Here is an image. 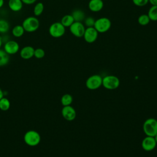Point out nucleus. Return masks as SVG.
Returning <instances> with one entry per match:
<instances>
[{"instance_id":"8","label":"nucleus","mask_w":157,"mask_h":157,"mask_svg":"<svg viewBox=\"0 0 157 157\" xmlns=\"http://www.w3.org/2000/svg\"><path fill=\"white\" fill-rule=\"evenodd\" d=\"M85 29L84 24L80 21H74L69 27L70 32L76 37H83Z\"/></svg>"},{"instance_id":"24","label":"nucleus","mask_w":157,"mask_h":157,"mask_svg":"<svg viewBox=\"0 0 157 157\" xmlns=\"http://www.w3.org/2000/svg\"><path fill=\"white\" fill-rule=\"evenodd\" d=\"M137 21L140 25L146 26L150 23V20L147 14H142L138 17Z\"/></svg>"},{"instance_id":"32","label":"nucleus","mask_w":157,"mask_h":157,"mask_svg":"<svg viewBox=\"0 0 157 157\" xmlns=\"http://www.w3.org/2000/svg\"><path fill=\"white\" fill-rule=\"evenodd\" d=\"M4 5V0H0V8H1Z\"/></svg>"},{"instance_id":"3","label":"nucleus","mask_w":157,"mask_h":157,"mask_svg":"<svg viewBox=\"0 0 157 157\" xmlns=\"http://www.w3.org/2000/svg\"><path fill=\"white\" fill-rule=\"evenodd\" d=\"M111 25V21L109 18L107 17H101L96 20L94 28L98 33H104L110 29Z\"/></svg>"},{"instance_id":"31","label":"nucleus","mask_w":157,"mask_h":157,"mask_svg":"<svg viewBox=\"0 0 157 157\" xmlns=\"http://www.w3.org/2000/svg\"><path fill=\"white\" fill-rule=\"evenodd\" d=\"M3 96H4V93L2 91V90L0 88V99L3 98Z\"/></svg>"},{"instance_id":"28","label":"nucleus","mask_w":157,"mask_h":157,"mask_svg":"<svg viewBox=\"0 0 157 157\" xmlns=\"http://www.w3.org/2000/svg\"><path fill=\"white\" fill-rule=\"evenodd\" d=\"M133 4L138 7H143L148 3V0H132Z\"/></svg>"},{"instance_id":"20","label":"nucleus","mask_w":157,"mask_h":157,"mask_svg":"<svg viewBox=\"0 0 157 157\" xmlns=\"http://www.w3.org/2000/svg\"><path fill=\"white\" fill-rule=\"evenodd\" d=\"M147 15L150 18V21H157V6H151L148 9Z\"/></svg>"},{"instance_id":"34","label":"nucleus","mask_w":157,"mask_h":157,"mask_svg":"<svg viewBox=\"0 0 157 157\" xmlns=\"http://www.w3.org/2000/svg\"><path fill=\"white\" fill-rule=\"evenodd\" d=\"M2 44V39H1V38L0 37V48H1V47Z\"/></svg>"},{"instance_id":"10","label":"nucleus","mask_w":157,"mask_h":157,"mask_svg":"<svg viewBox=\"0 0 157 157\" xmlns=\"http://www.w3.org/2000/svg\"><path fill=\"white\" fill-rule=\"evenodd\" d=\"M20 49L19 44L15 40H8L4 46V51L9 55H14L17 53Z\"/></svg>"},{"instance_id":"26","label":"nucleus","mask_w":157,"mask_h":157,"mask_svg":"<svg viewBox=\"0 0 157 157\" xmlns=\"http://www.w3.org/2000/svg\"><path fill=\"white\" fill-rule=\"evenodd\" d=\"M83 21H84L85 26H86V28H88V27H94L96 20L92 17H86Z\"/></svg>"},{"instance_id":"13","label":"nucleus","mask_w":157,"mask_h":157,"mask_svg":"<svg viewBox=\"0 0 157 157\" xmlns=\"http://www.w3.org/2000/svg\"><path fill=\"white\" fill-rule=\"evenodd\" d=\"M88 9L93 12H98L101 11L104 7V2L102 0H90L88 4Z\"/></svg>"},{"instance_id":"14","label":"nucleus","mask_w":157,"mask_h":157,"mask_svg":"<svg viewBox=\"0 0 157 157\" xmlns=\"http://www.w3.org/2000/svg\"><path fill=\"white\" fill-rule=\"evenodd\" d=\"M34 48L31 46H25L23 47L20 52V56L24 59H29L34 56Z\"/></svg>"},{"instance_id":"21","label":"nucleus","mask_w":157,"mask_h":157,"mask_svg":"<svg viewBox=\"0 0 157 157\" xmlns=\"http://www.w3.org/2000/svg\"><path fill=\"white\" fill-rule=\"evenodd\" d=\"M10 25L5 19H0V33L4 34L9 31Z\"/></svg>"},{"instance_id":"33","label":"nucleus","mask_w":157,"mask_h":157,"mask_svg":"<svg viewBox=\"0 0 157 157\" xmlns=\"http://www.w3.org/2000/svg\"><path fill=\"white\" fill-rule=\"evenodd\" d=\"M154 138H155V141H156V142L157 144V134L154 136Z\"/></svg>"},{"instance_id":"23","label":"nucleus","mask_w":157,"mask_h":157,"mask_svg":"<svg viewBox=\"0 0 157 157\" xmlns=\"http://www.w3.org/2000/svg\"><path fill=\"white\" fill-rule=\"evenodd\" d=\"M44 10V5L42 2H37L34 7L33 13L36 17L40 16Z\"/></svg>"},{"instance_id":"29","label":"nucleus","mask_w":157,"mask_h":157,"mask_svg":"<svg viewBox=\"0 0 157 157\" xmlns=\"http://www.w3.org/2000/svg\"><path fill=\"white\" fill-rule=\"evenodd\" d=\"M23 4H27V5H30V4H33L34 2H36V1L37 0H21Z\"/></svg>"},{"instance_id":"30","label":"nucleus","mask_w":157,"mask_h":157,"mask_svg":"<svg viewBox=\"0 0 157 157\" xmlns=\"http://www.w3.org/2000/svg\"><path fill=\"white\" fill-rule=\"evenodd\" d=\"M148 2L151 6H157V0H148Z\"/></svg>"},{"instance_id":"25","label":"nucleus","mask_w":157,"mask_h":157,"mask_svg":"<svg viewBox=\"0 0 157 157\" xmlns=\"http://www.w3.org/2000/svg\"><path fill=\"white\" fill-rule=\"evenodd\" d=\"M10 103L6 98H2L0 99V109L2 111H6L10 108Z\"/></svg>"},{"instance_id":"2","label":"nucleus","mask_w":157,"mask_h":157,"mask_svg":"<svg viewBox=\"0 0 157 157\" xmlns=\"http://www.w3.org/2000/svg\"><path fill=\"white\" fill-rule=\"evenodd\" d=\"M25 31L33 33L38 29L40 25L39 20L36 17H28L26 18L21 25Z\"/></svg>"},{"instance_id":"17","label":"nucleus","mask_w":157,"mask_h":157,"mask_svg":"<svg viewBox=\"0 0 157 157\" xmlns=\"http://www.w3.org/2000/svg\"><path fill=\"white\" fill-rule=\"evenodd\" d=\"M61 24L65 27H70L71 25L74 22V20L71 14H67L63 16L61 20Z\"/></svg>"},{"instance_id":"7","label":"nucleus","mask_w":157,"mask_h":157,"mask_svg":"<svg viewBox=\"0 0 157 157\" xmlns=\"http://www.w3.org/2000/svg\"><path fill=\"white\" fill-rule=\"evenodd\" d=\"M102 78L98 74L90 76L86 80L85 85L88 89L94 90L99 88L102 85Z\"/></svg>"},{"instance_id":"12","label":"nucleus","mask_w":157,"mask_h":157,"mask_svg":"<svg viewBox=\"0 0 157 157\" xmlns=\"http://www.w3.org/2000/svg\"><path fill=\"white\" fill-rule=\"evenodd\" d=\"M61 114L63 118L67 121H72L76 117V112L71 105L63 106L61 110Z\"/></svg>"},{"instance_id":"22","label":"nucleus","mask_w":157,"mask_h":157,"mask_svg":"<svg viewBox=\"0 0 157 157\" xmlns=\"http://www.w3.org/2000/svg\"><path fill=\"white\" fill-rule=\"evenodd\" d=\"M73 101L72 96L69 94H65L61 98V102L63 106L70 105Z\"/></svg>"},{"instance_id":"35","label":"nucleus","mask_w":157,"mask_h":157,"mask_svg":"<svg viewBox=\"0 0 157 157\" xmlns=\"http://www.w3.org/2000/svg\"><path fill=\"white\" fill-rule=\"evenodd\" d=\"M0 19H1V18H0Z\"/></svg>"},{"instance_id":"27","label":"nucleus","mask_w":157,"mask_h":157,"mask_svg":"<svg viewBox=\"0 0 157 157\" xmlns=\"http://www.w3.org/2000/svg\"><path fill=\"white\" fill-rule=\"evenodd\" d=\"M45 56V51L41 48H37L34 49V56L37 59H41Z\"/></svg>"},{"instance_id":"5","label":"nucleus","mask_w":157,"mask_h":157,"mask_svg":"<svg viewBox=\"0 0 157 157\" xmlns=\"http://www.w3.org/2000/svg\"><path fill=\"white\" fill-rule=\"evenodd\" d=\"M102 85L107 90H114L117 88L120 85L119 78L115 75H106L102 78Z\"/></svg>"},{"instance_id":"4","label":"nucleus","mask_w":157,"mask_h":157,"mask_svg":"<svg viewBox=\"0 0 157 157\" xmlns=\"http://www.w3.org/2000/svg\"><path fill=\"white\" fill-rule=\"evenodd\" d=\"M24 141L29 146L34 147L40 142V136L36 131L29 130L24 136Z\"/></svg>"},{"instance_id":"16","label":"nucleus","mask_w":157,"mask_h":157,"mask_svg":"<svg viewBox=\"0 0 157 157\" xmlns=\"http://www.w3.org/2000/svg\"><path fill=\"white\" fill-rule=\"evenodd\" d=\"M71 15L72 16L74 21L82 22L85 18V14L81 9H75L72 11Z\"/></svg>"},{"instance_id":"18","label":"nucleus","mask_w":157,"mask_h":157,"mask_svg":"<svg viewBox=\"0 0 157 157\" xmlns=\"http://www.w3.org/2000/svg\"><path fill=\"white\" fill-rule=\"evenodd\" d=\"M25 31L22 25H17L12 29V34L15 37H20L24 34Z\"/></svg>"},{"instance_id":"19","label":"nucleus","mask_w":157,"mask_h":157,"mask_svg":"<svg viewBox=\"0 0 157 157\" xmlns=\"http://www.w3.org/2000/svg\"><path fill=\"white\" fill-rule=\"evenodd\" d=\"M10 60L9 55L7 54L4 50L0 48V66H4L7 65Z\"/></svg>"},{"instance_id":"1","label":"nucleus","mask_w":157,"mask_h":157,"mask_svg":"<svg viewBox=\"0 0 157 157\" xmlns=\"http://www.w3.org/2000/svg\"><path fill=\"white\" fill-rule=\"evenodd\" d=\"M143 131L146 136L154 137L157 134V120L153 118L147 119L143 124Z\"/></svg>"},{"instance_id":"6","label":"nucleus","mask_w":157,"mask_h":157,"mask_svg":"<svg viewBox=\"0 0 157 157\" xmlns=\"http://www.w3.org/2000/svg\"><path fill=\"white\" fill-rule=\"evenodd\" d=\"M66 31V28L61 22H55L52 23L48 29L50 35L54 38H59L62 37Z\"/></svg>"},{"instance_id":"15","label":"nucleus","mask_w":157,"mask_h":157,"mask_svg":"<svg viewBox=\"0 0 157 157\" xmlns=\"http://www.w3.org/2000/svg\"><path fill=\"white\" fill-rule=\"evenodd\" d=\"M23 2L21 0H9L8 6L9 9L15 12L20 11L23 8Z\"/></svg>"},{"instance_id":"11","label":"nucleus","mask_w":157,"mask_h":157,"mask_svg":"<svg viewBox=\"0 0 157 157\" xmlns=\"http://www.w3.org/2000/svg\"><path fill=\"white\" fill-rule=\"evenodd\" d=\"M156 142L154 137L146 136L142 141V147L147 151H150L155 149L156 146Z\"/></svg>"},{"instance_id":"9","label":"nucleus","mask_w":157,"mask_h":157,"mask_svg":"<svg viewBox=\"0 0 157 157\" xmlns=\"http://www.w3.org/2000/svg\"><path fill=\"white\" fill-rule=\"evenodd\" d=\"M98 32L94 27H88L85 29L83 37L89 44L94 42L98 37Z\"/></svg>"}]
</instances>
